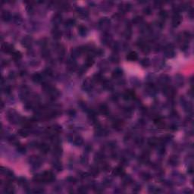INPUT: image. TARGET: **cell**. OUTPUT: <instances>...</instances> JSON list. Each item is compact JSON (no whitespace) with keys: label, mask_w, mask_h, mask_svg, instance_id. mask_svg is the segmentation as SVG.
Instances as JSON below:
<instances>
[{"label":"cell","mask_w":194,"mask_h":194,"mask_svg":"<svg viewBox=\"0 0 194 194\" xmlns=\"http://www.w3.org/2000/svg\"><path fill=\"white\" fill-rule=\"evenodd\" d=\"M73 142H74V144L76 146H80V145L83 144L84 140L80 136H77V137L73 138Z\"/></svg>","instance_id":"cell-21"},{"label":"cell","mask_w":194,"mask_h":194,"mask_svg":"<svg viewBox=\"0 0 194 194\" xmlns=\"http://www.w3.org/2000/svg\"><path fill=\"white\" fill-rule=\"evenodd\" d=\"M142 21V17H140V16H137V17H135L134 19H133V23L137 24H140Z\"/></svg>","instance_id":"cell-39"},{"label":"cell","mask_w":194,"mask_h":194,"mask_svg":"<svg viewBox=\"0 0 194 194\" xmlns=\"http://www.w3.org/2000/svg\"><path fill=\"white\" fill-rule=\"evenodd\" d=\"M142 177L143 178L144 180H149L151 178V176L149 175L148 173H144V174H142Z\"/></svg>","instance_id":"cell-47"},{"label":"cell","mask_w":194,"mask_h":194,"mask_svg":"<svg viewBox=\"0 0 194 194\" xmlns=\"http://www.w3.org/2000/svg\"><path fill=\"white\" fill-rule=\"evenodd\" d=\"M159 139L156 138V137H152L150 138L149 140H148V144L152 146V147H154V146H158V143H159Z\"/></svg>","instance_id":"cell-20"},{"label":"cell","mask_w":194,"mask_h":194,"mask_svg":"<svg viewBox=\"0 0 194 194\" xmlns=\"http://www.w3.org/2000/svg\"><path fill=\"white\" fill-rule=\"evenodd\" d=\"M39 149H40V151H41L43 153H44V154H46V153H48V152L49 151L50 148L48 144L46 143H41V144H39Z\"/></svg>","instance_id":"cell-13"},{"label":"cell","mask_w":194,"mask_h":194,"mask_svg":"<svg viewBox=\"0 0 194 194\" xmlns=\"http://www.w3.org/2000/svg\"><path fill=\"white\" fill-rule=\"evenodd\" d=\"M103 157H104V156H103V153L98 152V153H96V156H95V160L97 161H102L103 160Z\"/></svg>","instance_id":"cell-36"},{"label":"cell","mask_w":194,"mask_h":194,"mask_svg":"<svg viewBox=\"0 0 194 194\" xmlns=\"http://www.w3.org/2000/svg\"><path fill=\"white\" fill-rule=\"evenodd\" d=\"M109 24H110V21L107 18H103V19H102L101 21H99V25L101 27H103L104 28L106 27H108Z\"/></svg>","instance_id":"cell-27"},{"label":"cell","mask_w":194,"mask_h":194,"mask_svg":"<svg viewBox=\"0 0 194 194\" xmlns=\"http://www.w3.org/2000/svg\"><path fill=\"white\" fill-rule=\"evenodd\" d=\"M68 68L69 70L71 71H74L77 68V64L75 62V61L74 60V58L69 60L68 62Z\"/></svg>","instance_id":"cell-19"},{"label":"cell","mask_w":194,"mask_h":194,"mask_svg":"<svg viewBox=\"0 0 194 194\" xmlns=\"http://www.w3.org/2000/svg\"><path fill=\"white\" fill-rule=\"evenodd\" d=\"M14 21H15V22H17V23H20L21 21V17H20L18 15H16L15 17H14Z\"/></svg>","instance_id":"cell-49"},{"label":"cell","mask_w":194,"mask_h":194,"mask_svg":"<svg viewBox=\"0 0 194 194\" xmlns=\"http://www.w3.org/2000/svg\"><path fill=\"white\" fill-rule=\"evenodd\" d=\"M99 171L97 167H92L90 168V175L92 176L96 177L99 175Z\"/></svg>","instance_id":"cell-32"},{"label":"cell","mask_w":194,"mask_h":194,"mask_svg":"<svg viewBox=\"0 0 194 194\" xmlns=\"http://www.w3.org/2000/svg\"><path fill=\"white\" fill-rule=\"evenodd\" d=\"M165 56L167 58H172L175 56V50H174V48L171 45H168V46L165 47Z\"/></svg>","instance_id":"cell-3"},{"label":"cell","mask_w":194,"mask_h":194,"mask_svg":"<svg viewBox=\"0 0 194 194\" xmlns=\"http://www.w3.org/2000/svg\"><path fill=\"white\" fill-rule=\"evenodd\" d=\"M130 181H131V178H130V177H128V176L126 177L125 178H124V183H127H127H129Z\"/></svg>","instance_id":"cell-51"},{"label":"cell","mask_w":194,"mask_h":194,"mask_svg":"<svg viewBox=\"0 0 194 194\" xmlns=\"http://www.w3.org/2000/svg\"><path fill=\"white\" fill-rule=\"evenodd\" d=\"M87 32H88V30H87V28L84 26V25H80L78 27V33L80 36H86L87 34Z\"/></svg>","instance_id":"cell-17"},{"label":"cell","mask_w":194,"mask_h":194,"mask_svg":"<svg viewBox=\"0 0 194 194\" xmlns=\"http://www.w3.org/2000/svg\"><path fill=\"white\" fill-rule=\"evenodd\" d=\"M137 58H138V55L135 52H130L127 55V59L130 61V62H134V61L137 60Z\"/></svg>","instance_id":"cell-14"},{"label":"cell","mask_w":194,"mask_h":194,"mask_svg":"<svg viewBox=\"0 0 194 194\" xmlns=\"http://www.w3.org/2000/svg\"><path fill=\"white\" fill-rule=\"evenodd\" d=\"M41 54H42V56L43 58H48L50 55V52L49 50L46 48V47H43L42 48V50H41Z\"/></svg>","instance_id":"cell-30"},{"label":"cell","mask_w":194,"mask_h":194,"mask_svg":"<svg viewBox=\"0 0 194 194\" xmlns=\"http://www.w3.org/2000/svg\"><path fill=\"white\" fill-rule=\"evenodd\" d=\"M143 12H144V13H145L146 15H149L152 14V10H151V8H150L149 7H146V8H144Z\"/></svg>","instance_id":"cell-43"},{"label":"cell","mask_w":194,"mask_h":194,"mask_svg":"<svg viewBox=\"0 0 194 194\" xmlns=\"http://www.w3.org/2000/svg\"><path fill=\"white\" fill-rule=\"evenodd\" d=\"M77 13H78V15H79L80 16L84 17V18H85V17H87V16L88 15V12L86 11V10L81 9V8H80V9L77 10Z\"/></svg>","instance_id":"cell-34"},{"label":"cell","mask_w":194,"mask_h":194,"mask_svg":"<svg viewBox=\"0 0 194 194\" xmlns=\"http://www.w3.org/2000/svg\"><path fill=\"white\" fill-rule=\"evenodd\" d=\"M21 44L26 48H29L32 44V38L30 36H25L21 40Z\"/></svg>","instance_id":"cell-5"},{"label":"cell","mask_w":194,"mask_h":194,"mask_svg":"<svg viewBox=\"0 0 194 194\" xmlns=\"http://www.w3.org/2000/svg\"><path fill=\"white\" fill-rule=\"evenodd\" d=\"M76 23V21L74 19H72V18H70V19H68L67 21L65 22V25L68 27H72Z\"/></svg>","instance_id":"cell-28"},{"label":"cell","mask_w":194,"mask_h":194,"mask_svg":"<svg viewBox=\"0 0 194 194\" xmlns=\"http://www.w3.org/2000/svg\"><path fill=\"white\" fill-rule=\"evenodd\" d=\"M2 49L4 53H14V47L13 46L8 44V43H5L2 44Z\"/></svg>","instance_id":"cell-4"},{"label":"cell","mask_w":194,"mask_h":194,"mask_svg":"<svg viewBox=\"0 0 194 194\" xmlns=\"http://www.w3.org/2000/svg\"><path fill=\"white\" fill-rule=\"evenodd\" d=\"M113 175H115L116 176L124 175V171L123 168L119 166V167H117L116 168H115L114 171H113Z\"/></svg>","instance_id":"cell-16"},{"label":"cell","mask_w":194,"mask_h":194,"mask_svg":"<svg viewBox=\"0 0 194 194\" xmlns=\"http://www.w3.org/2000/svg\"><path fill=\"white\" fill-rule=\"evenodd\" d=\"M92 82L90 80H87L85 82H84V89H86V90H89V89H92Z\"/></svg>","instance_id":"cell-33"},{"label":"cell","mask_w":194,"mask_h":194,"mask_svg":"<svg viewBox=\"0 0 194 194\" xmlns=\"http://www.w3.org/2000/svg\"><path fill=\"white\" fill-rule=\"evenodd\" d=\"M135 98V93L132 90H127L124 94V99L126 100L132 99Z\"/></svg>","instance_id":"cell-7"},{"label":"cell","mask_w":194,"mask_h":194,"mask_svg":"<svg viewBox=\"0 0 194 194\" xmlns=\"http://www.w3.org/2000/svg\"><path fill=\"white\" fill-rule=\"evenodd\" d=\"M12 18V15L10 14L9 12L8 11H3L2 13V21H5V22H7V21H9Z\"/></svg>","instance_id":"cell-12"},{"label":"cell","mask_w":194,"mask_h":194,"mask_svg":"<svg viewBox=\"0 0 194 194\" xmlns=\"http://www.w3.org/2000/svg\"><path fill=\"white\" fill-rule=\"evenodd\" d=\"M102 41H103V43H104L106 45H108L111 42V37L108 34H105L104 36H103V38H102Z\"/></svg>","instance_id":"cell-31"},{"label":"cell","mask_w":194,"mask_h":194,"mask_svg":"<svg viewBox=\"0 0 194 194\" xmlns=\"http://www.w3.org/2000/svg\"><path fill=\"white\" fill-rule=\"evenodd\" d=\"M62 15H61L60 14H58V13H57V14H55V15L53 16L52 21H53V23L56 26V25L59 24L61 22H62Z\"/></svg>","instance_id":"cell-9"},{"label":"cell","mask_w":194,"mask_h":194,"mask_svg":"<svg viewBox=\"0 0 194 194\" xmlns=\"http://www.w3.org/2000/svg\"><path fill=\"white\" fill-rule=\"evenodd\" d=\"M193 168L192 167H190V168H189V170H188V173H190V174H193Z\"/></svg>","instance_id":"cell-52"},{"label":"cell","mask_w":194,"mask_h":194,"mask_svg":"<svg viewBox=\"0 0 194 194\" xmlns=\"http://www.w3.org/2000/svg\"><path fill=\"white\" fill-rule=\"evenodd\" d=\"M181 21H182V17L180 15V13L175 12L172 17V26L174 27L179 26V24L181 23Z\"/></svg>","instance_id":"cell-2"},{"label":"cell","mask_w":194,"mask_h":194,"mask_svg":"<svg viewBox=\"0 0 194 194\" xmlns=\"http://www.w3.org/2000/svg\"><path fill=\"white\" fill-rule=\"evenodd\" d=\"M78 192L80 193H85L87 192V189L85 187H80L78 189Z\"/></svg>","instance_id":"cell-46"},{"label":"cell","mask_w":194,"mask_h":194,"mask_svg":"<svg viewBox=\"0 0 194 194\" xmlns=\"http://www.w3.org/2000/svg\"><path fill=\"white\" fill-rule=\"evenodd\" d=\"M122 126H123V123L121 122V121H119V120H117V121H115V122L113 123V127L115 129H117V130H121Z\"/></svg>","instance_id":"cell-29"},{"label":"cell","mask_w":194,"mask_h":194,"mask_svg":"<svg viewBox=\"0 0 194 194\" xmlns=\"http://www.w3.org/2000/svg\"><path fill=\"white\" fill-rule=\"evenodd\" d=\"M53 168H55L58 171H62V165H61V163L59 161H55L53 163Z\"/></svg>","instance_id":"cell-38"},{"label":"cell","mask_w":194,"mask_h":194,"mask_svg":"<svg viewBox=\"0 0 194 194\" xmlns=\"http://www.w3.org/2000/svg\"><path fill=\"white\" fill-rule=\"evenodd\" d=\"M18 181V183H19L20 185H24L25 183H26V180H25L24 178H23V177H21V178H19Z\"/></svg>","instance_id":"cell-48"},{"label":"cell","mask_w":194,"mask_h":194,"mask_svg":"<svg viewBox=\"0 0 194 194\" xmlns=\"http://www.w3.org/2000/svg\"><path fill=\"white\" fill-rule=\"evenodd\" d=\"M18 135L23 137H26L28 135V132L26 129H21L18 130Z\"/></svg>","instance_id":"cell-35"},{"label":"cell","mask_w":194,"mask_h":194,"mask_svg":"<svg viewBox=\"0 0 194 194\" xmlns=\"http://www.w3.org/2000/svg\"><path fill=\"white\" fill-rule=\"evenodd\" d=\"M67 180H68L69 183H76V182H77V179L74 178V177H68Z\"/></svg>","instance_id":"cell-44"},{"label":"cell","mask_w":194,"mask_h":194,"mask_svg":"<svg viewBox=\"0 0 194 194\" xmlns=\"http://www.w3.org/2000/svg\"><path fill=\"white\" fill-rule=\"evenodd\" d=\"M168 14L167 11H165V10H161V11H160L159 17H160L161 21H165V20L168 18Z\"/></svg>","instance_id":"cell-25"},{"label":"cell","mask_w":194,"mask_h":194,"mask_svg":"<svg viewBox=\"0 0 194 194\" xmlns=\"http://www.w3.org/2000/svg\"><path fill=\"white\" fill-rule=\"evenodd\" d=\"M52 34H53L54 39H59L61 37H62V32L60 31L59 29L57 27H55L53 29Z\"/></svg>","instance_id":"cell-6"},{"label":"cell","mask_w":194,"mask_h":194,"mask_svg":"<svg viewBox=\"0 0 194 194\" xmlns=\"http://www.w3.org/2000/svg\"><path fill=\"white\" fill-rule=\"evenodd\" d=\"M99 111L103 115H108L109 114V109L108 108V106L105 104H103L99 106Z\"/></svg>","instance_id":"cell-18"},{"label":"cell","mask_w":194,"mask_h":194,"mask_svg":"<svg viewBox=\"0 0 194 194\" xmlns=\"http://www.w3.org/2000/svg\"><path fill=\"white\" fill-rule=\"evenodd\" d=\"M122 75H123V71L119 68L115 69L113 72H112V77H114V78H119Z\"/></svg>","instance_id":"cell-22"},{"label":"cell","mask_w":194,"mask_h":194,"mask_svg":"<svg viewBox=\"0 0 194 194\" xmlns=\"http://www.w3.org/2000/svg\"><path fill=\"white\" fill-rule=\"evenodd\" d=\"M53 152H54V155H55L57 156H61L62 154V148L60 146V145L55 146Z\"/></svg>","instance_id":"cell-23"},{"label":"cell","mask_w":194,"mask_h":194,"mask_svg":"<svg viewBox=\"0 0 194 194\" xmlns=\"http://www.w3.org/2000/svg\"><path fill=\"white\" fill-rule=\"evenodd\" d=\"M4 193H15L14 187L10 183H8L5 184V188H4Z\"/></svg>","instance_id":"cell-15"},{"label":"cell","mask_w":194,"mask_h":194,"mask_svg":"<svg viewBox=\"0 0 194 194\" xmlns=\"http://www.w3.org/2000/svg\"><path fill=\"white\" fill-rule=\"evenodd\" d=\"M30 163L34 167H38L40 165V160L36 156H33L30 159Z\"/></svg>","instance_id":"cell-10"},{"label":"cell","mask_w":194,"mask_h":194,"mask_svg":"<svg viewBox=\"0 0 194 194\" xmlns=\"http://www.w3.org/2000/svg\"><path fill=\"white\" fill-rule=\"evenodd\" d=\"M142 66H144V67H147L149 65V60L148 58H144V59H142Z\"/></svg>","instance_id":"cell-40"},{"label":"cell","mask_w":194,"mask_h":194,"mask_svg":"<svg viewBox=\"0 0 194 194\" xmlns=\"http://www.w3.org/2000/svg\"><path fill=\"white\" fill-rule=\"evenodd\" d=\"M12 58L15 61H19L21 60L22 58V55L21 53L19 52V51H15L12 53Z\"/></svg>","instance_id":"cell-26"},{"label":"cell","mask_w":194,"mask_h":194,"mask_svg":"<svg viewBox=\"0 0 194 194\" xmlns=\"http://www.w3.org/2000/svg\"><path fill=\"white\" fill-rule=\"evenodd\" d=\"M93 63H94V61H93V56L89 55V56L87 57V60H86L85 64H84V68H85V69H87V68H90L92 65H93Z\"/></svg>","instance_id":"cell-11"},{"label":"cell","mask_w":194,"mask_h":194,"mask_svg":"<svg viewBox=\"0 0 194 194\" xmlns=\"http://www.w3.org/2000/svg\"><path fill=\"white\" fill-rule=\"evenodd\" d=\"M11 91H12V89H11V87H10L9 86H6V87L4 88V92H5V93H6V94L11 93Z\"/></svg>","instance_id":"cell-45"},{"label":"cell","mask_w":194,"mask_h":194,"mask_svg":"<svg viewBox=\"0 0 194 194\" xmlns=\"http://www.w3.org/2000/svg\"><path fill=\"white\" fill-rule=\"evenodd\" d=\"M32 80L35 83H39V82H41L42 80H43V77L42 75L40 74H34L32 77Z\"/></svg>","instance_id":"cell-24"},{"label":"cell","mask_w":194,"mask_h":194,"mask_svg":"<svg viewBox=\"0 0 194 194\" xmlns=\"http://www.w3.org/2000/svg\"><path fill=\"white\" fill-rule=\"evenodd\" d=\"M169 163L171 165H176L178 163V159L177 157H171L169 159Z\"/></svg>","instance_id":"cell-37"},{"label":"cell","mask_w":194,"mask_h":194,"mask_svg":"<svg viewBox=\"0 0 194 194\" xmlns=\"http://www.w3.org/2000/svg\"><path fill=\"white\" fill-rule=\"evenodd\" d=\"M111 61L112 62H116L117 63V62H118V61H119V58L118 57L117 55L114 54L111 57Z\"/></svg>","instance_id":"cell-41"},{"label":"cell","mask_w":194,"mask_h":194,"mask_svg":"<svg viewBox=\"0 0 194 194\" xmlns=\"http://www.w3.org/2000/svg\"><path fill=\"white\" fill-rule=\"evenodd\" d=\"M154 123L159 128H163L165 127V123L161 117H157L154 119Z\"/></svg>","instance_id":"cell-8"},{"label":"cell","mask_w":194,"mask_h":194,"mask_svg":"<svg viewBox=\"0 0 194 194\" xmlns=\"http://www.w3.org/2000/svg\"><path fill=\"white\" fill-rule=\"evenodd\" d=\"M9 141L12 142V143L15 144V145H17L18 143V141L17 140V139L15 137H11L9 138Z\"/></svg>","instance_id":"cell-42"},{"label":"cell","mask_w":194,"mask_h":194,"mask_svg":"<svg viewBox=\"0 0 194 194\" xmlns=\"http://www.w3.org/2000/svg\"><path fill=\"white\" fill-rule=\"evenodd\" d=\"M18 150L20 152H21V153H24L25 151H26L25 147L23 146H19L18 147Z\"/></svg>","instance_id":"cell-50"},{"label":"cell","mask_w":194,"mask_h":194,"mask_svg":"<svg viewBox=\"0 0 194 194\" xmlns=\"http://www.w3.org/2000/svg\"><path fill=\"white\" fill-rule=\"evenodd\" d=\"M42 177H43V183H49L52 182L55 179V175L53 172L51 171H45L43 174H42Z\"/></svg>","instance_id":"cell-1"}]
</instances>
